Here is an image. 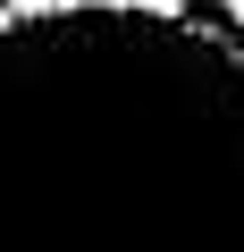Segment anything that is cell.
I'll return each mask as SVG.
<instances>
[{
  "mask_svg": "<svg viewBox=\"0 0 244 252\" xmlns=\"http://www.w3.org/2000/svg\"><path fill=\"white\" fill-rule=\"evenodd\" d=\"M219 17H227V26H236V34H244V0H219Z\"/></svg>",
  "mask_w": 244,
  "mask_h": 252,
  "instance_id": "cell-2",
  "label": "cell"
},
{
  "mask_svg": "<svg viewBox=\"0 0 244 252\" xmlns=\"http://www.w3.org/2000/svg\"><path fill=\"white\" fill-rule=\"evenodd\" d=\"M0 252H244V34L194 0H0Z\"/></svg>",
  "mask_w": 244,
  "mask_h": 252,
  "instance_id": "cell-1",
  "label": "cell"
}]
</instances>
